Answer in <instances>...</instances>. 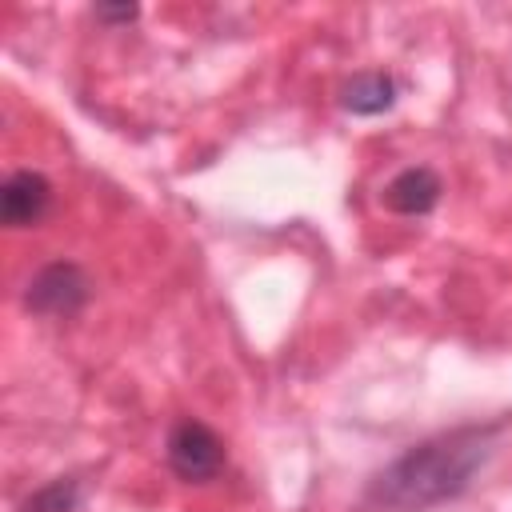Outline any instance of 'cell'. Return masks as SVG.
I'll return each mask as SVG.
<instances>
[{
	"mask_svg": "<svg viewBox=\"0 0 512 512\" xmlns=\"http://www.w3.org/2000/svg\"><path fill=\"white\" fill-rule=\"evenodd\" d=\"M224 440L204 420H180L168 432V464L188 484H208L224 472Z\"/></svg>",
	"mask_w": 512,
	"mask_h": 512,
	"instance_id": "7a4b0ae2",
	"label": "cell"
},
{
	"mask_svg": "<svg viewBox=\"0 0 512 512\" xmlns=\"http://www.w3.org/2000/svg\"><path fill=\"white\" fill-rule=\"evenodd\" d=\"M440 192H444L440 176H436L432 168L416 164V168H404V172H396V176L388 180L384 204H388L392 212H400V216H424V212H432V208L440 204Z\"/></svg>",
	"mask_w": 512,
	"mask_h": 512,
	"instance_id": "5b68a950",
	"label": "cell"
},
{
	"mask_svg": "<svg viewBox=\"0 0 512 512\" xmlns=\"http://www.w3.org/2000/svg\"><path fill=\"white\" fill-rule=\"evenodd\" d=\"M136 12L140 8H96V20H108V24H128V20H136Z\"/></svg>",
	"mask_w": 512,
	"mask_h": 512,
	"instance_id": "ba28073f",
	"label": "cell"
},
{
	"mask_svg": "<svg viewBox=\"0 0 512 512\" xmlns=\"http://www.w3.org/2000/svg\"><path fill=\"white\" fill-rule=\"evenodd\" d=\"M76 504H80V484L76 480H52L24 500V512H72Z\"/></svg>",
	"mask_w": 512,
	"mask_h": 512,
	"instance_id": "52a82bcc",
	"label": "cell"
},
{
	"mask_svg": "<svg viewBox=\"0 0 512 512\" xmlns=\"http://www.w3.org/2000/svg\"><path fill=\"white\" fill-rule=\"evenodd\" d=\"M88 276L80 264L72 260H52L44 264L32 280H28V292H24V304L36 312V316H52V320H64V316H76L88 300Z\"/></svg>",
	"mask_w": 512,
	"mask_h": 512,
	"instance_id": "3957f363",
	"label": "cell"
},
{
	"mask_svg": "<svg viewBox=\"0 0 512 512\" xmlns=\"http://www.w3.org/2000/svg\"><path fill=\"white\" fill-rule=\"evenodd\" d=\"M396 100V80L388 72H356L344 88H340V104L356 116H376L388 112Z\"/></svg>",
	"mask_w": 512,
	"mask_h": 512,
	"instance_id": "8992f818",
	"label": "cell"
},
{
	"mask_svg": "<svg viewBox=\"0 0 512 512\" xmlns=\"http://www.w3.org/2000/svg\"><path fill=\"white\" fill-rule=\"evenodd\" d=\"M492 428H452L440 432L416 448H408L400 460H392L372 484H368V504L380 512H424L432 504H444L460 496L476 468L488 460Z\"/></svg>",
	"mask_w": 512,
	"mask_h": 512,
	"instance_id": "6da1fadb",
	"label": "cell"
},
{
	"mask_svg": "<svg viewBox=\"0 0 512 512\" xmlns=\"http://www.w3.org/2000/svg\"><path fill=\"white\" fill-rule=\"evenodd\" d=\"M52 208V184L44 172L20 168L4 180L0 188V220L8 228H32L44 220V212Z\"/></svg>",
	"mask_w": 512,
	"mask_h": 512,
	"instance_id": "277c9868",
	"label": "cell"
}]
</instances>
